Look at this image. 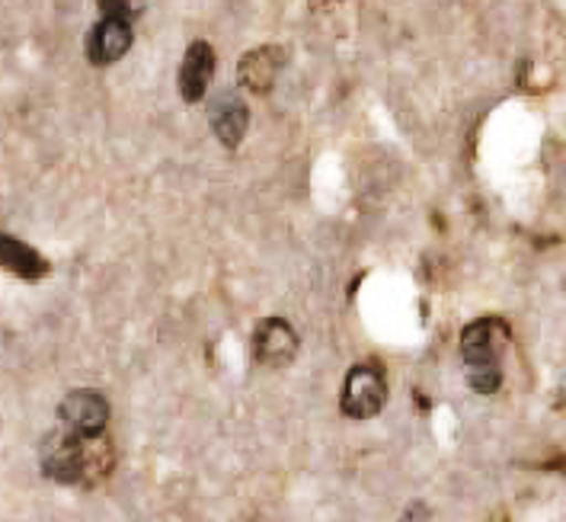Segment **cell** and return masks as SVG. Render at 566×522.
<instances>
[{
  "mask_svg": "<svg viewBox=\"0 0 566 522\" xmlns=\"http://www.w3.org/2000/svg\"><path fill=\"white\" fill-rule=\"evenodd\" d=\"M214 49L209 42H192L182 55L179 64V96L186 103H199L206 100V93L211 87V77H214Z\"/></svg>",
  "mask_w": 566,
  "mask_h": 522,
  "instance_id": "cell-8",
  "label": "cell"
},
{
  "mask_svg": "<svg viewBox=\"0 0 566 522\" xmlns=\"http://www.w3.org/2000/svg\"><path fill=\"white\" fill-rule=\"evenodd\" d=\"M96 439H81L74 432L55 430L49 432L39 446V464L45 471V478L59 481V484H81L90 474V446Z\"/></svg>",
  "mask_w": 566,
  "mask_h": 522,
  "instance_id": "cell-2",
  "label": "cell"
},
{
  "mask_svg": "<svg viewBox=\"0 0 566 522\" xmlns=\"http://www.w3.org/2000/svg\"><path fill=\"white\" fill-rule=\"evenodd\" d=\"M388 404V382H385V372L378 366H353L346 382H343V398H339V407L346 417L353 420H371L385 410Z\"/></svg>",
  "mask_w": 566,
  "mask_h": 522,
  "instance_id": "cell-3",
  "label": "cell"
},
{
  "mask_svg": "<svg viewBox=\"0 0 566 522\" xmlns=\"http://www.w3.org/2000/svg\"><path fill=\"white\" fill-rule=\"evenodd\" d=\"M0 267L20 279H42L49 273V260L10 234H0Z\"/></svg>",
  "mask_w": 566,
  "mask_h": 522,
  "instance_id": "cell-10",
  "label": "cell"
},
{
  "mask_svg": "<svg viewBox=\"0 0 566 522\" xmlns=\"http://www.w3.org/2000/svg\"><path fill=\"white\" fill-rule=\"evenodd\" d=\"M99 10H103V17L132 23L142 13V0H99Z\"/></svg>",
  "mask_w": 566,
  "mask_h": 522,
  "instance_id": "cell-11",
  "label": "cell"
},
{
  "mask_svg": "<svg viewBox=\"0 0 566 522\" xmlns=\"http://www.w3.org/2000/svg\"><path fill=\"white\" fill-rule=\"evenodd\" d=\"M285 67V52L279 45H260L247 52L238 64V81L243 91L269 93L275 87L279 74Z\"/></svg>",
  "mask_w": 566,
  "mask_h": 522,
  "instance_id": "cell-9",
  "label": "cell"
},
{
  "mask_svg": "<svg viewBox=\"0 0 566 522\" xmlns=\"http://www.w3.org/2000/svg\"><path fill=\"white\" fill-rule=\"evenodd\" d=\"M132 23L125 20H113V17H103L93 30L87 32V62L96 67H106V64H116L132 49Z\"/></svg>",
  "mask_w": 566,
  "mask_h": 522,
  "instance_id": "cell-7",
  "label": "cell"
},
{
  "mask_svg": "<svg viewBox=\"0 0 566 522\" xmlns=\"http://www.w3.org/2000/svg\"><path fill=\"white\" fill-rule=\"evenodd\" d=\"M314 7H329V3H336V0H311Z\"/></svg>",
  "mask_w": 566,
  "mask_h": 522,
  "instance_id": "cell-13",
  "label": "cell"
},
{
  "mask_svg": "<svg viewBox=\"0 0 566 522\" xmlns=\"http://www.w3.org/2000/svg\"><path fill=\"white\" fill-rule=\"evenodd\" d=\"M503 337H506V327L496 317H480L461 331L464 375L478 395H496L503 385V369H500Z\"/></svg>",
  "mask_w": 566,
  "mask_h": 522,
  "instance_id": "cell-1",
  "label": "cell"
},
{
  "mask_svg": "<svg viewBox=\"0 0 566 522\" xmlns=\"http://www.w3.org/2000/svg\"><path fill=\"white\" fill-rule=\"evenodd\" d=\"M209 123L224 148H238L247 135V125H250L247 100L238 91H221L209 103Z\"/></svg>",
  "mask_w": 566,
  "mask_h": 522,
  "instance_id": "cell-6",
  "label": "cell"
},
{
  "mask_svg": "<svg viewBox=\"0 0 566 522\" xmlns=\"http://www.w3.org/2000/svg\"><path fill=\"white\" fill-rule=\"evenodd\" d=\"M413 516H429V510H426V507H413V510H407V520H413Z\"/></svg>",
  "mask_w": 566,
  "mask_h": 522,
  "instance_id": "cell-12",
  "label": "cell"
},
{
  "mask_svg": "<svg viewBox=\"0 0 566 522\" xmlns=\"http://www.w3.org/2000/svg\"><path fill=\"white\" fill-rule=\"evenodd\" d=\"M59 424L81 439H99L109 424V400L93 388H77L59 404Z\"/></svg>",
  "mask_w": 566,
  "mask_h": 522,
  "instance_id": "cell-4",
  "label": "cell"
},
{
  "mask_svg": "<svg viewBox=\"0 0 566 522\" xmlns=\"http://www.w3.org/2000/svg\"><path fill=\"white\" fill-rule=\"evenodd\" d=\"M253 356L260 366L285 369L298 356V334L285 317H269L253 337Z\"/></svg>",
  "mask_w": 566,
  "mask_h": 522,
  "instance_id": "cell-5",
  "label": "cell"
}]
</instances>
